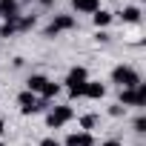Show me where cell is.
I'll use <instances>...</instances> for the list:
<instances>
[{"label":"cell","mask_w":146,"mask_h":146,"mask_svg":"<svg viewBox=\"0 0 146 146\" xmlns=\"http://www.w3.org/2000/svg\"><path fill=\"white\" fill-rule=\"evenodd\" d=\"M106 95V86L103 83H95V80H86V89H83V98H92V100H100Z\"/></svg>","instance_id":"30bf717a"},{"label":"cell","mask_w":146,"mask_h":146,"mask_svg":"<svg viewBox=\"0 0 146 146\" xmlns=\"http://www.w3.org/2000/svg\"><path fill=\"white\" fill-rule=\"evenodd\" d=\"M135 132H146V120H143V117L135 120Z\"/></svg>","instance_id":"ac0fdd59"},{"label":"cell","mask_w":146,"mask_h":146,"mask_svg":"<svg viewBox=\"0 0 146 146\" xmlns=\"http://www.w3.org/2000/svg\"><path fill=\"white\" fill-rule=\"evenodd\" d=\"M40 146H60V143H57L54 137H43V140H40Z\"/></svg>","instance_id":"d6986e66"},{"label":"cell","mask_w":146,"mask_h":146,"mask_svg":"<svg viewBox=\"0 0 146 146\" xmlns=\"http://www.w3.org/2000/svg\"><path fill=\"white\" fill-rule=\"evenodd\" d=\"M92 20H95V26L100 29V26H109V23H112V15H109L106 9H98V12L92 15Z\"/></svg>","instance_id":"4fadbf2b"},{"label":"cell","mask_w":146,"mask_h":146,"mask_svg":"<svg viewBox=\"0 0 146 146\" xmlns=\"http://www.w3.org/2000/svg\"><path fill=\"white\" fill-rule=\"evenodd\" d=\"M103 146H120V140H106Z\"/></svg>","instance_id":"7402d4cb"},{"label":"cell","mask_w":146,"mask_h":146,"mask_svg":"<svg viewBox=\"0 0 146 146\" xmlns=\"http://www.w3.org/2000/svg\"><path fill=\"white\" fill-rule=\"evenodd\" d=\"M17 103H20V112H23V115H32V112H37V95H32V92H20Z\"/></svg>","instance_id":"8992f818"},{"label":"cell","mask_w":146,"mask_h":146,"mask_svg":"<svg viewBox=\"0 0 146 146\" xmlns=\"http://www.w3.org/2000/svg\"><path fill=\"white\" fill-rule=\"evenodd\" d=\"M120 17H123L126 23H137V20H140V9H137V6H126V9L120 12Z\"/></svg>","instance_id":"7c38bea8"},{"label":"cell","mask_w":146,"mask_h":146,"mask_svg":"<svg viewBox=\"0 0 146 146\" xmlns=\"http://www.w3.org/2000/svg\"><path fill=\"white\" fill-rule=\"evenodd\" d=\"M40 3H43V6H52V3H54V0H40Z\"/></svg>","instance_id":"cb8c5ba5"},{"label":"cell","mask_w":146,"mask_h":146,"mask_svg":"<svg viewBox=\"0 0 146 146\" xmlns=\"http://www.w3.org/2000/svg\"><path fill=\"white\" fill-rule=\"evenodd\" d=\"M112 80L120 86V89H135L140 83V75L132 69V66H115L112 69Z\"/></svg>","instance_id":"6da1fadb"},{"label":"cell","mask_w":146,"mask_h":146,"mask_svg":"<svg viewBox=\"0 0 146 146\" xmlns=\"http://www.w3.org/2000/svg\"><path fill=\"white\" fill-rule=\"evenodd\" d=\"M92 143H95L92 132H72L66 137V146H92Z\"/></svg>","instance_id":"52a82bcc"},{"label":"cell","mask_w":146,"mask_h":146,"mask_svg":"<svg viewBox=\"0 0 146 146\" xmlns=\"http://www.w3.org/2000/svg\"><path fill=\"white\" fill-rule=\"evenodd\" d=\"M43 83H46V78H43V75H32V78L26 80V92H32V95H37V92L43 89Z\"/></svg>","instance_id":"8fae6325"},{"label":"cell","mask_w":146,"mask_h":146,"mask_svg":"<svg viewBox=\"0 0 146 146\" xmlns=\"http://www.w3.org/2000/svg\"><path fill=\"white\" fill-rule=\"evenodd\" d=\"M57 92H60V86H57V83H52V80H46V83H43V89H40L43 100H52V98H54Z\"/></svg>","instance_id":"5bb4252c"},{"label":"cell","mask_w":146,"mask_h":146,"mask_svg":"<svg viewBox=\"0 0 146 146\" xmlns=\"http://www.w3.org/2000/svg\"><path fill=\"white\" fill-rule=\"evenodd\" d=\"M120 106H146V83H137L135 89H123Z\"/></svg>","instance_id":"7a4b0ae2"},{"label":"cell","mask_w":146,"mask_h":146,"mask_svg":"<svg viewBox=\"0 0 146 146\" xmlns=\"http://www.w3.org/2000/svg\"><path fill=\"white\" fill-rule=\"evenodd\" d=\"M72 26H75V17H72V15H57V17L49 23L46 37H54L57 32H66V29H72Z\"/></svg>","instance_id":"277c9868"},{"label":"cell","mask_w":146,"mask_h":146,"mask_svg":"<svg viewBox=\"0 0 146 146\" xmlns=\"http://www.w3.org/2000/svg\"><path fill=\"white\" fill-rule=\"evenodd\" d=\"M0 17H6V20L17 23V17H20V6H17V0H0Z\"/></svg>","instance_id":"5b68a950"},{"label":"cell","mask_w":146,"mask_h":146,"mask_svg":"<svg viewBox=\"0 0 146 146\" xmlns=\"http://www.w3.org/2000/svg\"><path fill=\"white\" fill-rule=\"evenodd\" d=\"M123 109H126V106H120V103H117V106H112L109 112H112V115H123Z\"/></svg>","instance_id":"44dd1931"},{"label":"cell","mask_w":146,"mask_h":146,"mask_svg":"<svg viewBox=\"0 0 146 146\" xmlns=\"http://www.w3.org/2000/svg\"><path fill=\"white\" fill-rule=\"evenodd\" d=\"M35 26V15H29V17H17V29L20 32H26V29H32Z\"/></svg>","instance_id":"e0dca14e"},{"label":"cell","mask_w":146,"mask_h":146,"mask_svg":"<svg viewBox=\"0 0 146 146\" xmlns=\"http://www.w3.org/2000/svg\"><path fill=\"white\" fill-rule=\"evenodd\" d=\"M72 115H75L72 106H54V109L46 115V123H49L52 129H57V126H63L66 120H72Z\"/></svg>","instance_id":"3957f363"},{"label":"cell","mask_w":146,"mask_h":146,"mask_svg":"<svg viewBox=\"0 0 146 146\" xmlns=\"http://www.w3.org/2000/svg\"><path fill=\"white\" fill-rule=\"evenodd\" d=\"M3 132H6V123H3V120H0V135H3Z\"/></svg>","instance_id":"603a6c76"},{"label":"cell","mask_w":146,"mask_h":146,"mask_svg":"<svg viewBox=\"0 0 146 146\" xmlns=\"http://www.w3.org/2000/svg\"><path fill=\"white\" fill-rule=\"evenodd\" d=\"M72 6H75V12H80V15H95L100 9V0H72Z\"/></svg>","instance_id":"9c48e42d"},{"label":"cell","mask_w":146,"mask_h":146,"mask_svg":"<svg viewBox=\"0 0 146 146\" xmlns=\"http://www.w3.org/2000/svg\"><path fill=\"white\" fill-rule=\"evenodd\" d=\"M80 126H83V132L95 129V126H98V115H83V117H80Z\"/></svg>","instance_id":"9a60e30c"},{"label":"cell","mask_w":146,"mask_h":146,"mask_svg":"<svg viewBox=\"0 0 146 146\" xmlns=\"http://www.w3.org/2000/svg\"><path fill=\"white\" fill-rule=\"evenodd\" d=\"M0 146H6V143H3V140H0Z\"/></svg>","instance_id":"d4e9b609"},{"label":"cell","mask_w":146,"mask_h":146,"mask_svg":"<svg viewBox=\"0 0 146 146\" xmlns=\"http://www.w3.org/2000/svg\"><path fill=\"white\" fill-rule=\"evenodd\" d=\"M86 80H89V78H86V69H83V66H75V69L69 72V78H66V86L75 89V86H83Z\"/></svg>","instance_id":"ba28073f"},{"label":"cell","mask_w":146,"mask_h":146,"mask_svg":"<svg viewBox=\"0 0 146 146\" xmlns=\"http://www.w3.org/2000/svg\"><path fill=\"white\" fill-rule=\"evenodd\" d=\"M17 32V23H12V20H6L3 26H0V37H12Z\"/></svg>","instance_id":"2e32d148"},{"label":"cell","mask_w":146,"mask_h":146,"mask_svg":"<svg viewBox=\"0 0 146 146\" xmlns=\"http://www.w3.org/2000/svg\"><path fill=\"white\" fill-rule=\"evenodd\" d=\"M98 43H109V35L106 32H98Z\"/></svg>","instance_id":"ffe728a7"}]
</instances>
